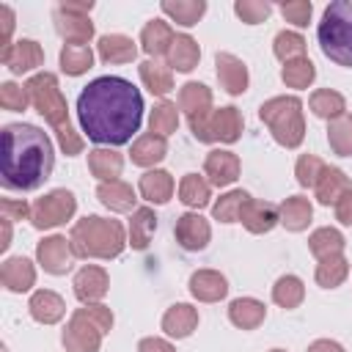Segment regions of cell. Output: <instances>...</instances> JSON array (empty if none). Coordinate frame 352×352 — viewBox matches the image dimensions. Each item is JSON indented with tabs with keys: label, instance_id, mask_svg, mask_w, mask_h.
<instances>
[{
	"label": "cell",
	"instance_id": "cell-3",
	"mask_svg": "<svg viewBox=\"0 0 352 352\" xmlns=\"http://www.w3.org/2000/svg\"><path fill=\"white\" fill-rule=\"evenodd\" d=\"M25 88L30 94V104L36 107V113L44 116V121L52 126L60 151L66 157H77L85 148V140L69 118V104H66V96L60 91L58 77L52 72H36L33 77H28Z\"/></svg>",
	"mask_w": 352,
	"mask_h": 352
},
{
	"label": "cell",
	"instance_id": "cell-40",
	"mask_svg": "<svg viewBox=\"0 0 352 352\" xmlns=\"http://www.w3.org/2000/svg\"><path fill=\"white\" fill-rule=\"evenodd\" d=\"M179 110L190 118L195 113L212 110V88L204 82H184L179 88Z\"/></svg>",
	"mask_w": 352,
	"mask_h": 352
},
{
	"label": "cell",
	"instance_id": "cell-25",
	"mask_svg": "<svg viewBox=\"0 0 352 352\" xmlns=\"http://www.w3.org/2000/svg\"><path fill=\"white\" fill-rule=\"evenodd\" d=\"M96 198H99V204H102L104 209L118 212V214H126V212H135V209H138V206H135L138 198H135L132 184H126V182H121V179H116V182H99Z\"/></svg>",
	"mask_w": 352,
	"mask_h": 352
},
{
	"label": "cell",
	"instance_id": "cell-49",
	"mask_svg": "<svg viewBox=\"0 0 352 352\" xmlns=\"http://www.w3.org/2000/svg\"><path fill=\"white\" fill-rule=\"evenodd\" d=\"M28 104H30V94H28L25 85H16V82H11V80L0 85V107H3V110L22 113V110H28Z\"/></svg>",
	"mask_w": 352,
	"mask_h": 352
},
{
	"label": "cell",
	"instance_id": "cell-42",
	"mask_svg": "<svg viewBox=\"0 0 352 352\" xmlns=\"http://www.w3.org/2000/svg\"><path fill=\"white\" fill-rule=\"evenodd\" d=\"M280 80H283L289 88L302 91V88H308V85L316 80V66H314V60H311L308 55L294 58V60L283 63V69H280Z\"/></svg>",
	"mask_w": 352,
	"mask_h": 352
},
{
	"label": "cell",
	"instance_id": "cell-56",
	"mask_svg": "<svg viewBox=\"0 0 352 352\" xmlns=\"http://www.w3.org/2000/svg\"><path fill=\"white\" fill-rule=\"evenodd\" d=\"M305 352H346V349L338 341H333V338H316L314 344H308Z\"/></svg>",
	"mask_w": 352,
	"mask_h": 352
},
{
	"label": "cell",
	"instance_id": "cell-20",
	"mask_svg": "<svg viewBox=\"0 0 352 352\" xmlns=\"http://www.w3.org/2000/svg\"><path fill=\"white\" fill-rule=\"evenodd\" d=\"M190 294L198 300V302H217L228 294V280L223 272L217 270H195L190 275Z\"/></svg>",
	"mask_w": 352,
	"mask_h": 352
},
{
	"label": "cell",
	"instance_id": "cell-43",
	"mask_svg": "<svg viewBox=\"0 0 352 352\" xmlns=\"http://www.w3.org/2000/svg\"><path fill=\"white\" fill-rule=\"evenodd\" d=\"M250 192L245 190H228L223 192L214 204H212V217L217 223H239V214H242V206L248 204Z\"/></svg>",
	"mask_w": 352,
	"mask_h": 352
},
{
	"label": "cell",
	"instance_id": "cell-52",
	"mask_svg": "<svg viewBox=\"0 0 352 352\" xmlns=\"http://www.w3.org/2000/svg\"><path fill=\"white\" fill-rule=\"evenodd\" d=\"M0 212H3V217H8L11 223H16V220H30L33 204L19 201V198H3V201H0Z\"/></svg>",
	"mask_w": 352,
	"mask_h": 352
},
{
	"label": "cell",
	"instance_id": "cell-29",
	"mask_svg": "<svg viewBox=\"0 0 352 352\" xmlns=\"http://www.w3.org/2000/svg\"><path fill=\"white\" fill-rule=\"evenodd\" d=\"M165 60H168L170 69L187 74V72H192V69L198 66V60H201V47H198V41H195L190 33H176V36H173V44H170V50H168V55H165Z\"/></svg>",
	"mask_w": 352,
	"mask_h": 352
},
{
	"label": "cell",
	"instance_id": "cell-34",
	"mask_svg": "<svg viewBox=\"0 0 352 352\" xmlns=\"http://www.w3.org/2000/svg\"><path fill=\"white\" fill-rule=\"evenodd\" d=\"M157 231V214L151 206H138L129 217V228H126V236H129V245L132 250H146L151 236Z\"/></svg>",
	"mask_w": 352,
	"mask_h": 352
},
{
	"label": "cell",
	"instance_id": "cell-5",
	"mask_svg": "<svg viewBox=\"0 0 352 352\" xmlns=\"http://www.w3.org/2000/svg\"><path fill=\"white\" fill-rule=\"evenodd\" d=\"M316 38L324 58L352 69V0H333L322 11Z\"/></svg>",
	"mask_w": 352,
	"mask_h": 352
},
{
	"label": "cell",
	"instance_id": "cell-7",
	"mask_svg": "<svg viewBox=\"0 0 352 352\" xmlns=\"http://www.w3.org/2000/svg\"><path fill=\"white\" fill-rule=\"evenodd\" d=\"M94 11V3H72V0H63L55 6L52 11V22H55V30L58 36L66 41V44H88L94 38V22H91V14Z\"/></svg>",
	"mask_w": 352,
	"mask_h": 352
},
{
	"label": "cell",
	"instance_id": "cell-33",
	"mask_svg": "<svg viewBox=\"0 0 352 352\" xmlns=\"http://www.w3.org/2000/svg\"><path fill=\"white\" fill-rule=\"evenodd\" d=\"M179 201L190 209V212H198L204 206L212 204V184L206 176H198V173H184L182 182H179Z\"/></svg>",
	"mask_w": 352,
	"mask_h": 352
},
{
	"label": "cell",
	"instance_id": "cell-53",
	"mask_svg": "<svg viewBox=\"0 0 352 352\" xmlns=\"http://www.w3.org/2000/svg\"><path fill=\"white\" fill-rule=\"evenodd\" d=\"M14 25H16V16H14V8L8 3L0 6V44L3 50H8L14 41H11V33H14ZM0 50V52H3Z\"/></svg>",
	"mask_w": 352,
	"mask_h": 352
},
{
	"label": "cell",
	"instance_id": "cell-22",
	"mask_svg": "<svg viewBox=\"0 0 352 352\" xmlns=\"http://www.w3.org/2000/svg\"><path fill=\"white\" fill-rule=\"evenodd\" d=\"M168 157V140L154 135V132H146L140 138L132 140V148H129V160L132 165H140V168H157L162 160Z\"/></svg>",
	"mask_w": 352,
	"mask_h": 352
},
{
	"label": "cell",
	"instance_id": "cell-16",
	"mask_svg": "<svg viewBox=\"0 0 352 352\" xmlns=\"http://www.w3.org/2000/svg\"><path fill=\"white\" fill-rule=\"evenodd\" d=\"M245 118L242 113L228 104V107H212L209 113V143H236L242 138Z\"/></svg>",
	"mask_w": 352,
	"mask_h": 352
},
{
	"label": "cell",
	"instance_id": "cell-41",
	"mask_svg": "<svg viewBox=\"0 0 352 352\" xmlns=\"http://www.w3.org/2000/svg\"><path fill=\"white\" fill-rule=\"evenodd\" d=\"M346 248V239L338 228L333 226H322L316 228L311 236H308V250L316 256V258H327V256H336V253H344Z\"/></svg>",
	"mask_w": 352,
	"mask_h": 352
},
{
	"label": "cell",
	"instance_id": "cell-15",
	"mask_svg": "<svg viewBox=\"0 0 352 352\" xmlns=\"http://www.w3.org/2000/svg\"><path fill=\"white\" fill-rule=\"evenodd\" d=\"M239 170H242V162L228 148H212L204 160V176L209 179L212 187H231L239 179Z\"/></svg>",
	"mask_w": 352,
	"mask_h": 352
},
{
	"label": "cell",
	"instance_id": "cell-19",
	"mask_svg": "<svg viewBox=\"0 0 352 352\" xmlns=\"http://www.w3.org/2000/svg\"><path fill=\"white\" fill-rule=\"evenodd\" d=\"M162 333L168 338H190L198 327V308H192L190 302H173L165 314H162Z\"/></svg>",
	"mask_w": 352,
	"mask_h": 352
},
{
	"label": "cell",
	"instance_id": "cell-39",
	"mask_svg": "<svg viewBox=\"0 0 352 352\" xmlns=\"http://www.w3.org/2000/svg\"><path fill=\"white\" fill-rule=\"evenodd\" d=\"M305 300V283L302 278L297 275H280L275 283H272V302L292 311V308H300Z\"/></svg>",
	"mask_w": 352,
	"mask_h": 352
},
{
	"label": "cell",
	"instance_id": "cell-23",
	"mask_svg": "<svg viewBox=\"0 0 352 352\" xmlns=\"http://www.w3.org/2000/svg\"><path fill=\"white\" fill-rule=\"evenodd\" d=\"M173 190H176V182H173V176H170L168 170H162V168L146 170V173L140 176V182H138L140 198L148 201V204H157V206L168 204L170 195H173Z\"/></svg>",
	"mask_w": 352,
	"mask_h": 352
},
{
	"label": "cell",
	"instance_id": "cell-31",
	"mask_svg": "<svg viewBox=\"0 0 352 352\" xmlns=\"http://www.w3.org/2000/svg\"><path fill=\"white\" fill-rule=\"evenodd\" d=\"M88 170L99 182H116L121 176V170H124V157L110 146L91 148L88 151Z\"/></svg>",
	"mask_w": 352,
	"mask_h": 352
},
{
	"label": "cell",
	"instance_id": "cell-1",
	"mask_svg": "<svg viewBox=\"0 0 352 352\" xmlns=\"http://www.w3.org/2000/svg\"><path fill=\"white\" fill-rule=\"evenodd\" d=\"M77 121L88 140L110 148L124 146L143 124V96L124 77H96L77 96Z\"/></svg>",
	"mask_w": 352,
	"mask_h": 352
},
{
	"label": "cell",
	"instance_id": "cell-30",
	"mask_svg": "<svg viewBox=\"0 0 352 352\" xmlns=\"http://www.w3.org/2000/svg\"><path fill=\"white\" fill-rule=\"evenodd\" d=\"M138 74H140L143 88L148 94H154V96H168L173 91V69L168 63H162V60H154V58L143 60L138 66Z\"/></svg>",
	"mask_w": 352,
	"mask_h": 352
},
{
	"label": "cell",
	"instance_id": "cell-11",
	"mask_svg": "<svg viewBox=\"0 0 352 352\" xmlns=\"http://www.w3.org/2000/svg\"><path fill=\"white\" fill-rule=\"evenodd\" d=\"M173 236L176 242L190 250V253H198L209 245L212 239V226L209 220L201 214V212H184L182 217H176V226H173Z\"/></svg>",
	"mask_w": 352,
	"mask_h": 352
},
{
	"label": "cell",
	"instance_id": "cell-8",
	"mask_svg": "<svg viewBox=\"0 0 352 352\" xmlns=\"http://www.w3.org/2000/svg\"><path fill=\"white\" fill-rule=\"evenodd\" d=\"M77 212V198L72 190L58 187L44 192L41 198L33 201V212H30V223L36 231H47V228H58L66 220H72Z\"/></svg>",
	"mask_w": 352,
	"mask_h": 352
},
{
	"label": "cell",
	"instance_id": "cell-4",
	"mask_svg": "<svg viewBox=\"0 0 352 352\" xmlns=\"http://www.w3.org/2000/svg\"><path fill=\"white\" fill-rule=\"evenodd\" d=\"M69 242L77 258H118L124 248L129 245L126 228L121 220L113 217H99V214H85L77 220L69 231Z\"/></svg>",
	"mask_w": 352,
	"mask_h": 352
},
{
	"label": "cell",
	"instance_id": "cell-51",
	"mask_svg": "<svg viewBox=\"0 0 352 352\" xmlns=\"http://www.w3.org/2000/svg\"><path fill=\"white\" fill-rule=\"evenodd\" d=\"M74 311H80L91 324H96L104 336L113 330V322H116V316H113V311L107 308V305H102V302H91V305H82V308H74Z\"/></svg>",
	"mask_w": 352,
	"mask_h": 352
},
{
	"label": "cell",
	"instance_id": "cell-6",
	"mask_svg": "<svg viewBox=\"0 0 352 352\" xmlns=\"http://www.w3.org/2000/svg\"><path fill=\"white\" fill-rule=\"evenodd\" d=\"M258 118L267 124L270 135L283 148H297L305 140V116L300 96H272L258 107Z\"/></svg>",
	"mask_w": 352,
	"mask_h": 352
},
{
	"label": "cell",
	"instance_id": "cell-35",
	"mask_svg": "<svg viewBox=\"0 0 352 352\" xmlns=\"http://www.w3.org/2000/svg\"><path fill=\"white\" fill-rule=\"evenodd\" d=\"M160 11L165 16H170L176 25H182V28H192L206 14V3L204 0H162Z\"/></svg>",
	"mask_w": 352,
	"mask_h": 352
},
{
	"label": "cell",
	"instance_id": "cell-58",
	"mask_svg": "<svg viewBox=\"0 0 352 352\" xmlns=\"http://www.w3.org/2000/svg\"><path fill=\"white\" fill-rule=\"evenodd\" d=\"M270 352H286V349H270Z\"/></svg>",
	"mask_w": 352,
	"mask_h": 352
},
{
	"label": "cell",
	"instance_id": "cell-14",
	"mask_svg": "<svg viewBox=\"0 0 352 352\" xmlns=\"http://www.w3.org/2000/svg\"><path fill=\"white\" fill-rule=\"evenodd\" d=\"M214 72L220 80V88L228 96H242L250 85V74L242 58H236L234 52H217L214 55Z\"/></svg>",
	"mask_w": 352,
	"mask_h": 352
},
{
	"label": "cell",
	"instance_id": "cell-2",
	"mask_svg": "<svg viewBox=\"0 0 352 352\" xmlns=\"http://www.w3.org/2000/svg\"><path fill=\"white\" fill-rule=\"evenodd\" d=\"M55 168L52 140L36 124H6L3 126V157L0 182L6 190H38Z\"/></svg>",
	"mask_w": 352,
	"mask_h": 352
},
{
	"label": "cell",
	"instance_id": "cell-46",
	"mask_svg": "<svg viewBox=\"0 0 352 352\" xmlns=\"http://www.w3.org/2000/svg\"><path fill=\"white\" fill-rule=\"evenodd\" d=\"M272 52L280 63H289L294 58H302L305 55V38L297 33V30H280L272 41Z\"/></svg>",
	"mask_w": 352,
	"mask_h": 352
},
{
	"label": "cell",
	"instance_id": "cell-28",
	"mask_svg": "<svg viewBox=\"0 0 352 352\" xmlns=\"http://www.w3.org/2000/svg\"><path fill=\"white\" fill-rule=\"evenodd\" d=\"M267 319V305L256 297H236L228 302V322L239 330H256Z\"/></svg>",
	"mask_w": 352,
	"mask_h": 352
},
{
	"label": "cell",
	"instance_id": "cell-36",
	"mask_svg": "<svg viewBox=\"0 0 352 352\" xmlns=\"http://www.w3.org/2000/svg\"><path fill=\"white\" fill-rule=\"evenodd\" d=\"M58 63H60L63 74L80 77L94 66V50H91V44H63Z\"/></svg>",
	"mask_w": 352,
	"mask_h": 352
},
{
	"label": "cell",
	"instance_id": "cell-57",
	"mask_svg": "<svg viewBox=\"0 0 352 352\" xmlns=\"http://www.w3.org/2000/svg\"><path fill=\"white\" fill-rule=\"evenodd\" d=\"M0 223H3V236H0V250H8V245H11V220H8V217H3Z\"/></svg>",
	"mask_w": 352,
	"mask_h": 352
},
{
	"label": "cell",
	"instance_id": "cell-21",
	"mask_svg": "<svg viewBox=\"0 0 352 352\" xmlns=\"http://www.w3.org/2000/svg\"><path fill=\"white\" fill-rule=\"evenodd\" d=\"M28 311L38 324H58L66 316V302L52 289H38L28 300Z\"/></svg>",
	"mask_w": 352,
	"mask_h": 352
},
{
	"label": "cell",
	"instance_id": "cell-12",
	"mask_svg": "<svg viewBox=\"0 0 352 352\" xmlns=\"http://www.w3.org/2000/svg\"><path fill=\"white\" fill-rule=\"evenodd\" d=\"M0 60L11 74H30L38 66H44V50L33 38H19L0 52Z\"/></svg>",
	"mask_w": 352,
	"mask_h": 352
},
{
	"label": "cell",
	"instance_id": "cell-18",
	"mask_svg": "<svg viewBox=\"0 0 352 352\" xmlns=\"http://www.w3.org/2000/svg\"><path fill=\"white\" fill-rule=\"evenodd\" d=\"M239 223L250 231V234H270L278 223H280V212L275 204L261 201V198H248V204L242 206Z\"/></svg>",
	"mask_w": 352,
	"mask_h": 352
},
{
	"label": "cell",
	"instance_id": "cell-17",
	"mask_svg": "<svg viewBox=\"0 0 352 352\" xmlns=\"http://www.w3.org/2000/svg\"><path fill=\"white\" fill-rule=\"evenodd\" d=\"M0 283L11 294H25L36 286V264L28 256H8L0 267Z\"/></svg>",
	"mask_w": 352,
	"mask_h": 352
},
{
	"label": "cell",
	"instance_id": "cell-38",
	"mask_svg": "<svg viewBox=\"0 0 352 352\" xmlns=\"http://www.w3.org/2000/svg\"><path fill=\"white\" fill-rule=\"evenodd\" d=\"M346 275H349V261H346L344 253L319 258L316 272H314V278H316V283H319L322 289H338V286L346 280Z\"/></svg>",
	"mask_w": 352,
	"mask_h": 352
},
{
	"label": "cell",
	"instance_id": "cell-9",
	"mask_svg": "<svg viewBox=\"0 0 352 352\" xmlns=\"http://www.w3.org/2000/svg\"><path fill=\"white\" fill-rule=\"evenodd\" d=\"M102 338L104 333L91 324L80 311H74L60 333V344L66 346V352H99L102 349Z\"/></svg>",
	"mask_w": 352,
	"mask_h": 352
},
{
	"label": "cell",
	"instance_id": "cell-37",
	"mask_svg": "<svg viewBox=\"0 0 352 352\" xmlns=\"http://www.w3.org/2000/svg\"><path fill=\"white\" fill-rule=\"evenodd\" d=\"M308 107H311V113H314L316 118L333 121V118H338V116L346 113V99H344V94H338V91H333V88H319V91L311 94Z\"/></svg>",
	"mask_w": 352,
	"mask_h": 352
},
{
	"label": "cell",
	"instance_id": "cell-13",
	"mask_svg": "<svg viewBox=\"0 0 352 352\" xmlns=\"http://www.w3.org/2000/svg\"><path fill=\"white\" fill-rule=\"evenodd\" d=\"M72 289H74V297H77L82 305L102 302V297H104L107 289H110V275H107L104 267L85 264V267H80V270L74 272Z\"/></svg>",
	"mask_w": 352,
	"mask_h": 352
},
{
	"label": "cell",
	"instance_id": "cell-50",
	"mask_svg": "<svg viewBox=\"0 0 352 352\" xmlns=\"http://www.w3.org/2000/svg\"><path fill=\"white\" fill-rule=\"evenodd\" d=\"M278 8H280V14H283V19L292 22L294 28H305V25L311 22V14H314V6H311L308 0H286V3H280Z\"/></svg>",
	"mask_w": 352,
	"mask_h": 352
},
{
	"label": "cell",
	"instance_id": "cell-47",
	"mask_svg": "<svg viewBox=\"0 0 352 352\" xmlns=\"http://www.w3.org/2000/svg\"><path fill=\"white\" fill-rule=\"evenodd\" d=\"M324 168H327V165H324L322 157H316V154H302V157L297 160V165H294L297 184H300V187H316V182H319V176H322Z\"/></svg>",
	"mask_w": 352,
	"mask_h": 352
},
{
	"label": "cell",
	"instance_id": "cell-44",
	"mask_svg": "<svg viewBox=\"0 0 352 352\" xmlns=\"http://www.w3.org/2000/svg\"><path fill=\"white\" fill-rule=\"evenodd\" d=\"M176 129H179V107L173 102H168V99L157 102L154 110L148 113V132H154L160 138H168Z\"/></svg>",
	"mask_w": 352,
	"mask_h": 352
},
{
	"label": "cell",
	"instance_id": "cell-26",
	"mask_svg": "<svg viewBox=\"0 0 352 352\" xmlns=\"http://www.w3.org/2000/svg\"><path fill=\"white\" fill-rule=\"evenodd\" d=\"M173 28L165 22V19H148L146 25H143V30H140V50L148 55V58H162V55H168V50H170V44H173Z\"/></svg>",
	"mask_w": 352,
	"mask_h": 352
},
{
	"label": "cell",
	"instance_id": "cell-45",
	"mask_svg": "<svg viewBox=\"0 0 352 352\" xmlns=\"http://www.w3.org/2000/svg\"><path fill=\"white\" fill-rule=\"evenodd\" d=\"M327 143H330L333 154L352 157V116L349 113L327 121Z\"/></svg>",
	"mask_w": 352,
	"mask_h": 352
},
{
	"label": "cell",
	"instance_id": "cell-10",
	"mask_svg": "<svg viewBox=\"0 0 352 352\" xmlns=\"http://www.w3.org/2000/svg\"><path fill=\"white\" fill-rule=\"evenodd\" d=\"M74 250H72V242L63 236V234H52V236H44L38 245H36V261L41 264L44 272L50 275H66L72 270V261H74Z\"/></svg>",
	"mask_w": 352,
	"mask_h": 352
},
{
	"label": "cell",
	"instance_id": "cell-55",
	"mask_svg": "<svg viewBox=\"0 0 352 352\" xmlns=\"http://www.w3.org/2000/svg\"><path fill=\"white\" fill-rule=\"evenodd\" d=\"M333 209H336V220H338L341 226H352V190H349Z\"/></svg>",
	"mask_w": 352,
	"mask_h": 352
},
{
	"label": "cell",
	"instance_id": "cell-54",
	"mask_svg": "<svg viewBox=\"0 0 352 352\" xmlns=\"http://www.w3.org/2000/svg\"><path fill=\"white\" fill-rule=\"evenodd\" d=\"M138 352H176V346L168 338H157V336H146L138 341Z\"/></svg>",
	"mask_w": 352,
	"mask_h": 352
},
{
	"label": "cell",
	"instance_id": "cell-32",
	"mask_svg": "<svg viewBox=\"0 0 352 352\" xmlns=\"http://www.w3.org/2000/svg\"><path fill=\"white\" fill-rule=\"evenodd\" d=\"M278 212H280V226L286 231H294V234L305 231L311 226V220H314V206H311V201L305 195H289L278 206Z\"/></svg>",
	"mask_w": 352,
	"mask_h": 352
},
{
	"label": "cell",
	"instance_id": "cell-48",
	"mask_svg": "<svg viewBox=\"0 0 352 352\" xmlns=\"http://www.w3.org/2000/svg\"><path fill=\"white\" fill-rule=\"evenodd\" d=\"M234 14L245 25H261L272 14V3H267V0H236L234 3Z\"/></svg>",
	"mask_w": 352,
	"mask_h": 352
},
{
	"label": "cell",
	"instance_id": "cell-24",
	"mask_svg": "<svg viewBox=\"0 0 352 352\" xmlns=\"http://www.w3.org/2000/svg\"><path fill=\"white\" fill-rule=\"evenodd\" d=\"M349 190H352L349 176H346L341 168H336V165H327V168L322 170V176H319L316 187H314L316 201H319L322 206H336Z\"/></svg>",
	"mask_w": 352,
	"mask_h": 352
},
{
	"label": "cell",
	"instance_id": "cell-27",
	"mask_svg": "<svg viewBox=\"0 0 352 352\" xmlns=\"http://www.w3.org/2000/svg\"><path fill=\"white\" fill-rule=\"evenodd\" d=\"M96 55L102 63H132L138 58V44L124 33H104L96 41Z\"/></svg>",
	"mask_w": 352,
	"mask_h": 352
}]
</instances>
